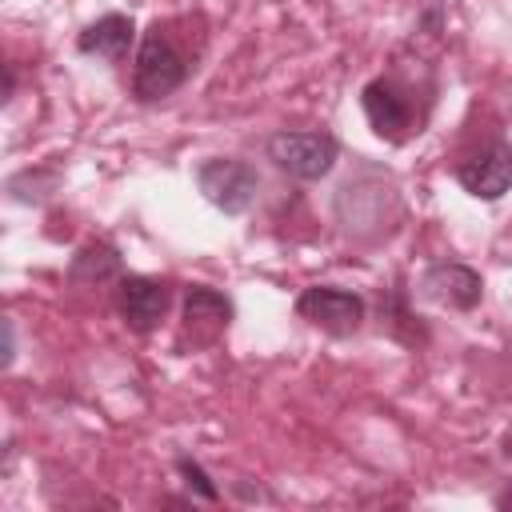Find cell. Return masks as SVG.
Segmentation results:
<instances>
[{"label":"cell","mask_w":512,"mask_h":512,"mask_svg":"<svg viewBox=\"0 0 512 512\" xmlns=\"http://www.w3.org/2000/svg\"><path fill=\"white\" fill-rule=\"evenodd\" d=\"M188 76V64L184 56L172 48V40L160 32V24L140 40V52H136V68H132V88L140 100H160L168 92H176Z\"/></svg>","instance_id":"6da1fadb"},{"label":"cell","mask_w":512,"mask_h":512,"mask_svg":"<svg viewBox=\"0 0 512 512\" xmlns=\"http://www.w3.org/2000/svg\"><path fill=\"white\" fill-rule=\"evenodd\" d=\"M336 140L328 132H276L268 140V156L276 160V168H284L288 176L300 180H320L332 172L336 164Z\"/></svg>","instance_id":"7a4b0ae2"},{"label":"cell","mask_w":512,"mask_h":512,"mask_svg":"<svg viewBox=\"0 0 512 512\" xmlns=\"http://www.w3.org/2000/svg\"><path fill=\"white\" fill-rule=\"evenodd\" d=\"M196 184H200L208 204H216L220 212L236 216L256 200L260 176H256V168L248 160H208V164H200Z\"/></svg>","instance_id":"3957f363"},{"label":"cell","mask_w":512,"mask_h":512,"mask_svg":"<svg viewBox=\"0 0 512 512\" xmlns=\"http://www.w3.org/2000/svg\"><path fill=\"white\" fill-rule=\"evenodd\" d=\"M296 312H300L304 320L320 324V328L332 332V336H348V332H356L360 320H364V300H360L356 292L320 284V288H304V292H300Z\"/></svg>","instance_id":"277c9868"},{"label":"cell","mask_w":512,"mask_h":512,"mask_svg":"<svg viewBox=\"0 0 512 512\" xmlns=\"http://www.w3.org/2000/svg\"><path fill=\"white\" fill-rule=\"evenodd\" d=\"M456 180L464 192H472L476 200H500L512 188V148L504 140L488 144L484 152L468 156L456 168Z\"/></svg>","instance_id":"5b68a950"},{"label":"cell","mask_w":512,"mask_h":512,"mask_svg":"<svg viewBox=\"0 0 512 512\" xmlns=\"http://www.w3.org/2000/svg\"><path fill=\"white\" fill-rule=\"evenodd\" d=\"M168 288L160 280H148V276H124L120 280V312L128 320V328L136 332H148L164 320L168 312Z\"/></svg>","instance_id":"8992f818"},{"label":"cell","mask_w":512,"mask_h":512,"mask_svg":"<svg viewBox=\"0 0 512 512\" xmlns=\"http://www.w3.org/2000/svg\"><path fill=\"white\" fill-rule=\"evenodd\" d=\"M424 292L436 296V300H444V304H452V308H476L484 284L464 264H432L424 272Z\"/></svg>","instance_id":"52a82bcc"},{"label":"cell","mask_w":512,"mask_h":512,"mask_svg":"<svg viewBox=\"0 0 512 512\" xmlns=\"http://www.w3.org/2000/svg\"><path fill=\"white\" fill-rule=\"evenodd\" d=\"M232 320V304L228 296H220L216 288H188L184 296V324L196 332V340H212L216 332H224Z\"/></svg>","instance_id":"ba28073f"},{"label":"cell","mask_w":512,"mask_h":512,"mask_svg":"<svg viewBox=\"0 0 512 512\" xmlns=\"http://www.w3.org/2000/svg\"><path fill=\"white\" fill-rule=\"evenodd\" d=\"M360 104H364V116H368V124L380 132V136H388V140H396L404 128H408V104L384 84V80H372L368 88H364V96H360Z\"/></svg>","instance_id":"9c48e42d"},{"label":"cell","mask_w":512,"mask_h":512,"mask_svg":"<svg viewBox=\"0 0 512 512\" xmlns=\"http://www.w3.org/2000/svg\"><path fill=\"white\" fill-rule=\"evenodd\" d=\"M132 36H136V28H132V20L128 16H100L96 24H88L84 32H80V52H96V56H108V60H120L128 48H132Z\"/></svg>","instance_id":"30bf717a"},{"label":"cell","mask_w":512,"mask_h":512,"mask_svg":"<svg viewBox=\"0 0 512 512\" xmlns=\"http://www.w3.org/2000/svg\"><path fill=\"white\" fill-rule=\"evenodd\" d=\"M120 272V256H116V248H108V244H92V248H84L76 260H72V280L76 284H104V280H112Z\"/></svg>","instance_id":"8fae6325"},{"label":"cell","mask_w":512,"mask_h":512,"mask_svg":"<svg viewBox=\"0 0 512 512\" xmlns=\"http://www.w3.org/2000/svg\"><path fill=\"white\" fill-rule=\"evenodd\" d=\"M176 468H180V476H184V484L196 492V496H204V500H216L220 492H216V484L208 480V472L196 464V460H188V456H180L176 460Z\"/></svg>","instance_id":"7c38bea8"},{"label":"cell","mask_w":512,"mask_h":512,"mask_svg":"<svg viewBox=\"0 0 512 512\" xmlns=\"http://www.w3.org/2000/svg\"><path fill=\"white\" fill-rule=\"evenodd\" d=\"M12 348H16V340H12V320H4V364H12Z\"/></svg>","instance_id":"4fadbf2b"},{"label":"cell","mask_w":512,"mask_h":512,"mask_svg":"<svg viewBox=\"0 0 512 512\" xmlns=\"http://www.w3.org/2000/svg\"><path fill=\"white\" fill-rule=\"evenodd\" d=\"M500 508H512V484L504 488V496H500Z\"/></svg>","instance_id":"5bb4252c"}]
</instances>
